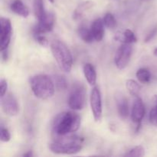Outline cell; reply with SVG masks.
Listing matches in <instances>:
<instances>
[{"instance_id":"obj_28","label":"cell","mask_w":157,"mask_h":157,"mask_svg":"<svg viewBox=\"0 0 157 157\" xmlns=\"http://www.w3.org/2000/svg\"><path fill=\"white\" fill-rule=\"evenodd\" d=\"M8 88V84L7 81L5 79L2 78L0 81V91H1V97H3L4 95L6 94Z\"/></svg>"},{"instance_id":"obj_26","label":"cell","mask_w":157,"mask_h":157,"mask_svg":"<svg viewBox=\"0 0 157 157\" xmlns=\"http://www.w3.org/2000/svg\"><path fill=\"white\" fill-rule=\"evenodd\" d=\"M35 35L36 41L40 45L43 46V47H48L49 45V41L45 36L42 35L41 34H37V35Z\"/></svg>"},{"instance_id":"obj_1","label":"cell","mask_w":157,"mask_h":157,"mask_svg":"<svg viewBox=\"0 0 157 157\" xmlns=\"http://www.w3.org/2000/svg\"><path fill=\"white\" fill-rule=\"evenodd\" d=\"M83 142L84 138L71 133L55 136L54 141L49 145V149L56 154H75L82 150Z\"/></svg>"},{"instance_id":"obj_32","label":"cell","mask_w":157,"mask_h":157,"mask_svg":"<svg viewBox=\"0 0 157 157\" xmlns=\"http://www.w3.org/2000/svg\"><path fill=\"white\" fill-rule=\"evenodd\" d=\"M153 54H154L155 56L157 57V48H156L154 49V51H153Z\"/></svg>"},{"instance_id":"obj_20","label":"cell","mask_w":157,"mask_h":157,"mask_svg":"<svg viewBox=\"0 0 157 157\" xmlns=\"http://www.w3.org/2000/svg\"><path fill=\"white\" fill-rule=\"evenodd\" d=\"M126 87L132 96H139L140 91V86L136 81L133 79L127 80L126 82Z\"/></svg>"},{"instance_id":"obj_23","label":"cell","mask_w":157,"mask_h":157,"mask_svg":"<svg viewBox=\"0 0 157 157\" xmlns=\"http://www.w3.org/2000/svg\"><path fill=\"white\" fill-rule=\"evenodd\" d=\"M103 21H104V25L110 29H114L117 25L116 19L111 13L106 14L103 18Z\"/></svg>"},{"instance_id":"obj_13","label":"cell","mask_w":157,"mask_h":157,"mask_svg":"<svg viewBox=\"0 0 157 157\" xmlns=\"http://www.w3.org/2000/svg\"><path fill=\"white\" fill-rule=\"evenodd\" d=\"M90 29L93 33L94 40L97 41H101L104 35V24L101 18H97L92 22Z\"/></svg>"},{"instance_id":"obj_2","label":"cell","mask_w":157,"mask_h":157,"mask_svg":"<svg viewBox=\"0 0 157 157\" xmlns=\"http://www.w3.org/2000/svg\"><path fill=\"white\" fill-rule=\"evenodd\" d=\"M81 126V117L78 113L64 112L55 117L52 127L55 136L70 134L78 131Z\"/></svg>"},{"instance_id":"obj_17","label":"cell","mask_w":157,"mask_h":157,"mask_svg":"<svg viewBox=\"0 0 157 157\" xmlns=\"http://www.w3.org/2000/svg\"><path fill=\"white\" fill-rule=\"evenodd\" d=\"M83 71L88 84L91 86H94L97 83V74L94 66L91 64L87 63L83 67Z\"/></svg>"},{"instance_id":"obj_30","label":"cell","mask_w":157,"mask_h":157,"mask_svg":"<svg viewBox=\"0 0 157 157\" xmlns=\"http://www.w3.org/2000/svg\"><path fill=\"white\" fill-rule=\"evenodd\" d=\"M2 57H3V59L4 60H7L8 58V52H7V49L6 50L2 51Z\"/></svg>"},{"instance_id":"obj_16","label":"cell","mask_w":157,"mask_h":157,"mask_svg":"<svg viewBox=\"0 0 157 157\" xmlns=\"http://www.w3.org/2000/svg\"><path fill=\"white\" fill-rule=\"evenodd\" d=\"M94 6V2L92 1H86L78 5V7L75 9V10L73 12V18L75 20L81 18L87 11L92 9Z\"/></svg>"},{"instance_id":"obj_27","label":"cell","mask_w":157,"mask_h":157,"mask_svg":"<svg viewBox=\"0 0 157 157\" xmlns=\"http://www.w3.org/2000/svg\"><path fill=\"white\" fill-rule=\"evenodd\" d=\"M11 139V134L9 130L4 127H2L0 131V140L2 142H9Z\"/></svg>"},{"instance_id":"obj_5","label":"cell","mask_w":157,"mask_h":157,"mask_svg":"<svg viewBox=\"0 0 157 157\" xmlns=\"http://www.w3.org/2000/svg\"><path fill=\"white\" fill-rule=\"evenodd\" d=\"M85 89L81 84H77L68 98V106L74 110H81L85 104Z\"/></svg>"},{"instance_id":"obj_18","label":"cell","mask_w":157,"mask_h":157,"mask_svg":"<svg viewBox=\"0 0 157 157\" xmlns=\"http://www.w3.org/2000/svg\"><path fill=\"white\" fill-rule=\"evenodd\" d=\"M34 12L38 21L44 19L48 12H45L42 0H34Z\"/></svg>"},{"instance_id":"obj_4","label":"cell","mask_w":157,"mask_h":157,"mask_svg":"<svg viewBox=\"0 0 157 157\" xmlns=\"http://www.w3.org/2000/svg\"><path fill=\"white\" fill-rule=\"evenodd\" d=\"M51 50L60 69L64 72H70L73 65V57L67 46L59 40L51 44Z\"/></svg>"},{"instance_id":"obj_19","label":"cell","mask_w":157,"mask_h":157,"mask_svg":"<svg viewBox=\"0 0 157 157\" xmlns=\"http://www.w3.org/2000/svg\"><path fill=\"white\" fill-rule=\"evenodd\" d=\"M78 35L81 39L86 43H91L94 40L93 33L90 29L85 25H81L78 29Z\"/></svg>"},{"instance_id":"obj_21","label":"cell","mask_w":157,"mask_h":157,"mask_svg":"<svg viewBox=\"0 0 157 157\" xmlns=\"http://www.w3.org/2000/svg\"><path fill=\"white\" fill-rule=\"evenodd\" d=\"M136 75L140 82L144 83V84L150 82L151 79V74L150 71L147 68H140L136 72Z\"/></svg>"},{"instance_id":"obj_12","label":"cell","mask_w":157,"mask_h":157,"mask_svg":"<svg viewBox=\"0 0 157 157\" xmlns=\"http://www.w3.org/2000/svg\"><path fill=\"white\" fill-rule=\"evenodd\" d=\"M116 103L117 107L118 114L121 119H127L130 113L128 101L123 94H117L116 96Z\"/></svg>"},{"instance_id":"obj_3","label":"cell","mask_w":157,"mask_h":157,"mask_svg":"<svg viewBox=\"0 0 157 157\" xmlns=\"http://www.w3.org/2000/svg\"><path fill=\"white\" fill-rule=\"evenodd\" d=\"M30 86L35 96L40 99H48L55 94V83L46 75L32 76L30 78Z\"/></svg>"},{"instance_id":"obj_31","label":"cell","mask_w":157,"mask_h":157,"mask_svg":"<svg viewBox=\"0 0 157 157\" xmlns=\"http://www.w3.org/2000/svg\"><path fill=\"white\" fill-rule=\"evenodd\" d=\"M34 155H33V153H32V151H29L28 153L23 154V156H25V157H32Z\"/></svg>"},{"instance_id":"obj_15","label":"cell","mask_w":157,"mask_h":157,"mask_svg":"<svg viewBox=\"0 0 157 157\" xmlns=\"http://www.w3.org/2000/svg\"><path fill=\"white\" fill-rule=\"evenodd\" d=\"M10 9L14 13L17 14L23 18H27L29 15V9L22 2L21 0H14L11 4Z\"/></svg>"},{"instance_id":"obj_8","label":"cell","mask_w":157,"mask_h":157,"mask_svg":"<svg viewBox=\"0 0 157 157\" xmlns=\"http://www.w3.org/2000/svg\"><path fill=\"white\" fill-rule=\"evenodd\" d=\"M90 102L94 119L96 122H99L102 118V100H101V90L97 86L94 87V88L92 89Z\"/></svg>"},{"instance_id":"obj_33","label":"cell","mask_w":157,"mask_h":157,"mask_svg":"<svg viewBox=\"0 0 157 157\" xmlns=\"http://www.w3.org/2000/svg\"><path fill=\"white\" fill-rule=\"evenodd\" d=\"M48 1H49V2H51V3H52V4H53V3H54V2H55V0H48Z\"/></svg>"},{"instance_id":"obj_10","label":"cell","mask_w":157,"mask_h":157,"mask_svg":"<svg viewBox=\"0 0 157 157\" xmlns=\"http://www.w3.org/2000/svg\"><path fill=\"white\" fill-rule=\"evenodd\" d=\"M145 107L142 99L139 96L134 97L133 107H132L131 118L133 122L136 124V131H138L140 128L141 122L145 116Z\"/></svg>"},{"instance_id":"obj_14","label":"cell","mask_w":157,"mask_h":157,"mask_svg":"<svg viewBox=\"0 0 157 157\" xmlns=\"http://www.w3.org/2000/svg\"><path fill=\"white\" fill-rule=\"evenodd\" d=\"M116 41H120L122 44H132L137 41L135 34L130 29H126L124 32H117L114 37Z\"/></svg>"},{"instance_id":"obj_6","label":"cell","mask_w":157,"mask_h":157,"mask_svg":"<svg viewBox=\"0 0 157 157\" xmlns=\"http://www.w3.org/2000/svg\"><path fill=\"white\" fill-rule=\"evenodd\" d=\"M133 48L131 44H124L120 46L115 55L114 62L117 67L120 70H123L125 68L130 61L131 57Z\"/></svg>"},{"instance_id":"obj_24","label":"cell","mask_w":157,"mask_h":157,"mask_svg":"<svg viewBox=\"0 0 157 157\" xmlns=\"http://www.w3.org/2000/svg\"><path fill=\"white\" fill-rule=\"evenodd\" d=\"M153 101L155 103V106L150 110V121L153 126L157 127V95H155L154 96Z\"/></svg>"},{"instance_id":"obj_11","label":"cell","mask_w":157,"mask_h":157,"mask_svg":"<svg viewBox=\"0 0 157 157\" xmlns=\"http://www.w3.org/2000/svg\"><path fill=\"white\" fill-rule=\"evenodd\" d=\"M55 23V17L53 13L48 12L45 18L41 21H38L37 25L34 29V35L43 34L52 31Z\"/></svg>"},{"instance_id":"obj_29","label":"cell","mask_w":157,"mask_h":157,"mask_svg":"<svg viewBox=\"0 0 157 157\" xmlns=\"http://www.w3.org/2000/svg\"><path fill=\"white\" fill-rule=\"evenodd\" d=\"M156 32H157V28H155V29H153V30L150 32L149 35H147V38H145V42H148V41H150V40L153 39V37L156 35Z\"/></svg>"},{"instance_id":"obj_7","label":"cell","mask_w":157,"mask_h":157,"mask_svg":"<svg viewBox=\"0 0 157 157\" xmlns=\"http://www.w3.org/2000/svg\"><path fill=\"white\" fill-rule=\"evenodd\" d=\"M12 35L11 21L7 18L2 17L0 18V51L6 50L10 44Z\"/></svg>"},{"instance_id":"obj_22","label":"cell","mask_w":157,"mask_h":157,"mask_svg":"<svg viewBox=\"0 0 157 157\" xmlns=\"http://www.w3.org/2000/svg\"><path fill=\"white\" fill-rule=\"evenodd\" d=\"M145 155V149L143 146H136L128 151L124 156L127 157H142Z\"/></svg>"},{"instance_id":"obj_25","label":"cell","mask_w":157,"mask_h":157,"mask_svg":"<svg viewBox=\"0 0 157 157\" xmlns=\"http://www.w3.org/2000/svg\"><path fill=\"white\" fill-rule=\"evenodd\" d=\"M55 85H56L57 88H58V90H64L67 88V82L64 77L61 76V75H56V76L55 77Z\"/></svg>"},{"instance_id":"obj_9","label":"cell","mask_w":157,"mask_h":157,"mask_svg":"<svg viewBox=\"0 0 157 157\" xmlns=\"http://www.w3.org/2000/svg\"><path fill=\"white\" fill-rule=\"evenodd\" d=\"M1 104L4 113L9 116H16L19 112L18 101L15 96L11 93L6 94L3 97H1Z\"/></svg>"}]
</instances>
